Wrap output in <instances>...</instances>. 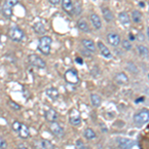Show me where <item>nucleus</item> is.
Wrapping results in <instances>:
<instances>
[{
    "label": "nucleus",
    "instance_id": "9",
    "mask_svg": "<svg viewBox=\"0 0 149 149\" xmlns=\"http://www.w3.org/2000/svg\"><path fill=\"white\" fill-rule=\"evenodd\" d=\"M117 143H118L119 147L124 149L132 148L135 145V142L132 139H128V138H118L117 139Z\"/></svg>",
    "mask_w": 149,
    "mask_h": 149
},
{
    "label": "nucleus",
    "instance_id": "11",
    "mask_svg": "<svg viewBox=\"0 0 149 149\" xmlns=\"http://www.w3.org/2000/svg\"><path fill=\"white\" fill-rule=\"evenodd\" d=\"M81 45L88 50V52H92V53H95L97 51V48H95V44L93 40H90V39H84L81 40Z\"/></svg>",
    "mask_w": 149,
    "mask_h": 149
},
{
    "label": "nucleus",
    "instance_id": "20",
    "mask_svg": "<svg viewBox=\"0 0 149 149\" xmlns=\"http://www.w3.org/2000/svg\"><path fill=\"white\" fill-rule=\"evenodd\" d=\"M46 95L49 97L50 98H52V100H57L58 97H59V92H58L57 88H48L46 91Z\"/></svg>",
    "mask_w": 149,
    "mask_h": 149
},
{
    "label": "nucleus",
    "instance_id": "1",
    "mask_svg": "<svg viewBox=\"0 0 149 149\" xmlns=\"http://www.w3.org/2000/svg\"><path fill=\"white\" fill-rule=\"evenodd\" d=\"M51 44H52V38L49 36H44L39 40L38 44V50L44 55H49L51 51Z\"/></svg>",
    "mask_w": 149,
    "mask_h": 149
},
{
    "label": "nucleus",
    "instance_id": "13",
    "mask_svg": "<svg viewBox=\"0 0 149 149\" xmlns=\"http://www.w3.org/2000/svg\"><path fill=\"white\" fill-rule=\"evenodd\" d=\"M97 47L100 49V52L102 53V55L105 58H111V53H110L109 49L107 47H105V45H103L102 42H97Z\"/></svg>",
    "mask_w": 149,
    "mask_h": 149
},
{
    "label": "nucleus",
    "instance_id": "21",
    "mask_svg": "<svg viewBox=\"0 0 149 149\" xmlns=\"http://www.w3.org/2000/svg\"><path fill=\"white\" fill-rule=\"evenodd\" d=\"M102 14H103V18L105 19L107 22H111L112 19H113V15H112L111 11L109 8H102Z\"/></svg>",
    "mask_w": 149,
    "mask_h": 149
},
{
    "label": "nucleus",
    "instance_id": "28",
    "mask_svg": "<svg viewBox=\"0 0 149 149\" xmlns=\"http://www.w3.org/2000/svg\"><path fill=\"white\" fill-rule=\"evenodd\" d=\"M121 44H122V47H123L125 50H127V51H129V50L132 48V45L130 44V42H129V41H127V40H123Z\"/></svg>",
    "mask_w": 149,
    "mask_h": 149
},
{
    "label": "nucleus",
    "instance_id": "27",
    "mask_svg": "<svg viewBox=\"0 0 149 149\" xmlns=\"http://www.w3.org/2000/svg\"><path fill=\"white\" fill-rule=\"evenodd\" d=\"M41 145H42L43 148L45 149H49V148H54V144L50 142L49 140H42L41 141Z\"/></svg>",
    "mask_w": 149,
    "mask_h": 149
},
{
    "label": "nucleus",
    "instance_id": "6",
    "mask_svg": "<svg viewBox=\"0 0 149 149\" xmlns=\"http://www.w3.org/2000/svg\"><path fill=\"white\" fill-rule=\"evenodd\" d=\"M49 128H50V131H51L55 136H57V137H62V136H64V134H65L64 128L60 125L59 123H57L56 121L51 122L49 125Z\"/></svg>",
    "mask_w": 149,
    "mask_h": 149
},
{
    "label": "nucleus",
    "instance_id": "25",
    "mask_svg": "<svg viewBox=\"0 0 149 149\" xmlns=\"http://www.w3.org/2000/svg\"><path fill=\"white\" fill-rule=\"evenodd\" d=\"M2 14H3L6 18H10L12 16V8L7 6L6 4H4L3 8H2Z\"/></svg>",
    "mask_w": 149,
    "mask_h": 149
},
{
    "label": "nucleus",
    "instance_id": "10",
    "mask_svg": "<svg viewBox=\"0 0 149 149\" xmlns=\"http://www.w3.org/2000/svg\"><path fill=\"white\" fill-rule=\"evenodd\" d=\"M62 7L64 11L69 15H73L74 13V4L72 0H62Z\"/></svg>",
    "mask_w": 149,
    "mask_h": 149
},
{
    "label": "nucleus",
    "instance_id": "22",
    "mask_svg": "<svg viewBox=\"0 0 149 149\" xmlns=\"http://www.w3.org/2000/svg\"><path fill=\"white\" fill-rule=\"evenodd\" d=\"M91 100H92V103L93 107H98L100 104H102V97L97 95H91Z\"/></svg>",
    "mask_w": 149,
    "mask_h": 149
},
{
    "label": "nucleus",
    "instance_id": "7",
    "mask_svg": "<svg viewBox=\"0 0 149 149\" xmlns=\"http://www.w3.org/2000/svg\"><path fill=\"white\" fill-rule=\"evenodd\" d=\"M114 81L116 84L120 86H124V85H127L129 81V79L127 77V74L123 72H120V73H117L114 76Z\"/></svg>",
    "mask_w": 149,
    "mask_h": 149
},
{
    "label": "nucleus",
    "instance_id": "38",
    "mask_svg": "<svg viewBox=\"0 0 149 149\" xmlns=\"http://www.w3.org/2000/svg\"><path fill=\"white\" fill-rule=\"evenodd\" d=\"M129 39H130V40H135V37H134V36L130 33V34H129Z\"/></svg>",
    "mask_w": 149,
    "mask_h": 149
},
{
    "label": "nucleus",
    "instance_id": "32",
    "mask_svg": "<svg viewBox=\"0 0 149 149\" xmlns=\"http://www.w3.org/2000/svg\"><path fill=\"white\" fill-rule=\"evenodd\" d=\"M6 146H7L6 141L0 136V148H6Z\"/></svg>",
    "mask_w": 149,
    "mask_h": 149
},
{
    "label": "nucleus",
    "instance_id": "3",
    "mask_svg": "<svg viewBox=\"0 0 149 149\" xmlns=\"http://www.w3.org/2000/svg\"><path fill=\"white\" fill-rule=\"evenodd\" d=\"M28 61L33 67H36V68H38V69L46 68V63H45V61L41 57L38 56V55H35V54L29 55Z\"/></svg>",
    "mask_w": 149,
    "mask_h": 149
},
{
    "label": "nucleus",
    "instance_id": "33",
    "mask_svg": "<svg viewBox=\"0 0 149 149\" xmlns=\"http://www.w3.org/2000/svg\"><path fill=\"white\" fill-rule=\"evenodd\" d=\"M77 147H78V148H86V145L81 142V140H78V141H77Z\"/></svg>",
    "mask_w": 149,
    "mask_h": 149
},
{
    "label": "nucleus",
    "instance_id": "16",
    "mask_svg": "<svg viewBox=\"0 0 149 149\" xmlns=\"http://www.w3.org/2000/svg\"><path fill=\"white\" fill-rule=\"evenodd\" d=\"M18 134L21 138H28L30 136V130L25 124H22L21 123V126L18 130Z\"/></svg>",
    "mask_w": 149,
    "mask_h": 149
},
{
    "label": "nucleus",
    "instance_id": "5",
    "mask_svg": "<svg viewBox=\"0 0 149 149\" xmlns=\"http://www.w3.org/2000/svg\"><path fill=\"white\" fill-rule=\"evenodd\" d=\"M65 80L68 84H71V85H76V84L79 83V77H78V73H77L74 70L70 69L65 73Z\"/></svg>",
    "mask_w": 149,
    "mask_h": 149
},
{
    "label": "nucleus",
    "instance_id": "34",
    "mask_svg": "<svg viewBox=\"0 0 149 149\" xmlns=\"http://www.w3.org/2000/svg\"><path fill=\"white\" fill-rule=\"evenodd\" d=\"M49 2L53 5H58L60 3V0H49Z\"/></svg>",
    "mask_w": 149,
    "mask_h": 149
},
{
    "label": "nucleus",
    "instance_id": "35",
    "mask_svg": "<svg viewBox=\"0 0 149 149\" xmlns=\"http://www.w3.org/2000/svg\"><path fill=\"white\" fill-rule=\"evenodd\" d=\"M76 62H77V63H78V64H80V65H83V64H84L83 59H81V58H79V57L76 59Z\"/></svg>",
    "mask_w": 149,
    "mask_h": 149
},
{
    "label": "nucleus",
    "instance_id": "39",
    "mask_svg": "<svg viewBox=\"0 0 149 149\" xmlns=\"http://www.w3.org/2000/svg\"><path fill=\"white\" fill-rule=\"evenodd\" d=\"M139 5H140L141 7H144V3L143 2H139Z\"/></svg>",
    "mask_w": 149,
    "mask_h": 149
},
{
    "label": "nucleus",
    "instance_id": "23",
    "mask_svg": "<svg viewBox=\"0 0 149 149\" xmlns=\"http://www.w3.org/2000/svg\"><path fill=\"white\" fill-rule=\"evenodd\" d=\"M84 135H85V137L86 139H88V140L97 137V134H95V132L93 131L92 128H86L85 132H84Z\"/></svg>",
    "mask_w": 149,
    "mask_h": 149
},
{
    "label": "nucleus",
    "instance_id": "26",
    "mask_svg": "<svg viewBox=\"0 0 149 149\" xmlns=\"http://www.w3.org/2000/svg\"><path fill=\"white\" fill-rule=\"evenodd\" d=\"M141 18H142V16H141V13L139 11L135 10L132 12V20H133V22L139 23L141 21Z\"/></svg>",
    "mask_w": 149,
    "mask_h": 149
},
{
    "label": "nucleus",
    "instance_id": "12",
    "mask_svg": "<svg viewBox=\"0 0 149 149\" xmlns=\"http://www.w3.org/2000/svg\"><path fill=\"white\" fill-rule=\"evenodd\" d=\"M45 117H46V119L49 122H53V121L57 120L58 117H59V115H58V112L55 109H50L45 112Z\"/></svg>",
    "mask_w": 149,
    "mask_h": 149
},
{
    "label": "nucleus",
    "instance_id": "24",
    "mask_svg": "<svg viewBox=\"0 0 149 149\" xmlns=\"http://www.w3.org/2000/svg\"><path fill=\"white\" fill-rule=\"evenodd\" d=\"M137 52H138V54L142 57L148 56V48L143 46V45H139V46H137Z\"/></svg>",
    "mask_w": 149,
    "mask_h": 149
},
{
    "label": "nucleus",
    "instance_id": "29",
    "mask_svg": "<svg viewBox=\"0 0 149 149\" xmlns=\"http://www.w3.org/2000/svg\"><path fill=\"white\" fill-rule=\"evenodd\" d=\"M8 105L10 107V109H14V110H19V109H20V105L17 104V103H15L14 102H12V100H9Z\"/></svg>",
    "mask_w": 149,
    "mask_h": 149
},
{
    "label": "nucleus",
    "instance_id": "15",
    "mask_svg": "<svg viewBox=\"0 0 149 149\" xmlns=\"http://www.w3.org/2000/svg\"><path fill=\"white\" fill-rule=\"evenodd\" d=\"M90 18H91V21H92V24L95 29H97L98 30V29L102 28V21H100V16L97 15V14H95V13H93Z\"/></svg>",
    "mask_w": 149,
    "mask_h": 149
},
{
    "label": "nucleus",
    "instance_id": "30",
    "mask_svg": "<svg viewBox=\"0 0 149 149\" xmlns=\"http://www.w3.org/2000/svg\"><path fill=\"white\" fill-rule=\"evenodd\" d=\"M18 3V0H5V4L9 7H14Z\"/></svg>",
    "mask_w": 149,
    "mask_h": 149
},
{
    "label": "nucleus",
    "instance_id": "31",
    "mask_svg": "<svg viewBox=\"0 0 149 149\" xmlns=\"http://www.w3.org/2000/svg\"><path fill=\"white\" fill-rule=\"evenodd\" d=\"M20 126H21V123H20V122H18V121H14L13 124H12V128H13L16 132H18Z\"/></svg>",
    "mask_w": 149,
    "mask_h": 149
},
{
    "label": "nucleus",
    "instance_id": "2",
    "mask_svg": "<svg viewBox=\"0 0 149 149\" xmlns=\"http://www.w3.org/2000/svg\"><path fill=\"white\" fill-rule=\"evenodd\" d=\"M149 120V110L142 109L133 116V121L137 125H143V124L148 123Z\"/></svg>",
    "mask_w": 149,
    "mask_h": 149
},
{
    "label": "nucleus",
    "instance_id": "36",
    "mask_svg": "<svg viewBox=\"0 0 149 149\" xmlns=\"http://www.w3.org/2000/svg\"><path fill=\"white\" fill-rule=\"evenodd\" d=\"M136 37H137V39L140 40V41H144V40H145V38H143L144 37L143 34H138L137 36H136Z\"/></svg>",
    "mask_w": 149,
    "mask_h": 149
},
{
    "label": "nucleus",
    "instance_id": "18",
    "mask_svg": "<svg viewBox=\"0 0 149 149\" xmlns=\"http://www.w3.org/2000/svg\"><path fill=\"white\" fill-rule=\"evenodd\" d=\"M33 30L39 35H44L45 33H46V28H45L44 24H42L41 22L35 23L34 25H33Z\"/></svg>",
    "mask_w": 149,
    "mask_h": 149
},
{
    "label": "nucleus",
    "instance_id": "8",
    "mask_svg": "<svg viewBox=\"0 0 149 149\" xmlns=\"http://www.w3.org/2000/svg\"><path fill=\"white\" fill-rule=\"evenodd\" d=\"M107 42H109L112 47H117L120 44V38H119V36L117 35L116 33L110 32L107 34Z\"/></svg>",
    "mask_w": 149,
    "mask_h": 149
},
{
    "label": "nucleus",
    "instance_id": "17",
    "mask_svg": "<svg viewBox=\"0 0 149 149\" xmlns=\"http://www.w3.org/2000/svg\"><path fill=\"white\" fill-rule=\"evenodd\" d=\"M118 18H119V21L122 25L124 26H128L130 24V18H129V15L126 13V12H120L118 15Z\"/></svg>",
    "mask_w": 149,
    "mask_h": 149
},
{
    "label": "nucleus",
    "instance_id": "4",
    "mask_svg": "<svg viewBox=\"0 0 149 149\" xmlns=\"http://www.w3.org/2000/svg\"><path fill=\"white\" fill-rule=\"evenodd\" d=\"M9 38L14 42H20L24 38V32L18 27H12L8 32Z\"/></svg>",
    "mask_w": 149,
    "mask_h": 149
},
{
    "label": "nucleus",
    "instance_id": "19",
    "mask_svg": "<svg viewBox=\"0 0 149 149\" xmlns=\"http://www.w3.org/2000/svg\"><path fill=\"white\" fill-rule=\"evenodd\" d=\"M78 28L80 29L81 32H85V33L90 32V27H88V23L84 19H81V20L78 21Z\"/></svg>",
    "mask_w": 149,
    "mask_h": 149
},
{
    "label": "nucleus",
    "instance_id": "14",
    "mask_svg": "<svg viewBox=\"0 0 149 149\" xmlns=\"http://www.w3.org/2000/svg\"><path fill=\"white\" fill-rule=\"evenodd\" d=\"M70 122H71V124L74 126H78L81 124V119L80 114H79V112L77 111V110H76V114H73V112H72V114L70 115Z\"/></svg>",
    "mask_w": 149,
    "mask_h": 149
},
{
    "label": "nucleus",
    "instance_id": "37",
    "mask_svg": "<svg viewBox=\"0 0 149 149\" xmlns=\"http://www.w3.org/2000/svg\"><path fill=\"white\" fill-rule=\"evenodd\" d=\"M144 100H145V97H141L137 98V100H135V102H136V103H138V102H142Z\"/></svg>",
    "mask_w": 149,
    "mask_h": 149
}]
</instances>
